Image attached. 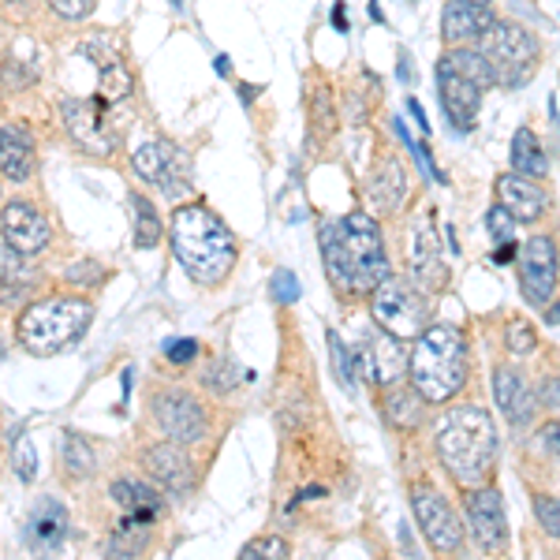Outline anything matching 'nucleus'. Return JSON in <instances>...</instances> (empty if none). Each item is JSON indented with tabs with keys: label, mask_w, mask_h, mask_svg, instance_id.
<instances>
[{
	"label": "nucleus",
	"mask_w": 560,
	"mask_h": 560,
	"mask_svg": "<svg viewBox=\"0 0 560 560\" xmlns=\"http://www.w3.org/2000/svg\"><path fill=\"white\" fill-rule=\"evenodd\" d=\"M322 258L337 292L370 295L388 277L385 243L370 213H348L322 229Z\"/></svg>",
	"instance_id": "f257e3e1"
},
{
	"label": "nucleus",
	"mask_w": 560,
	"mask_h": 560,
	"mask_svg": "<svg viewBox=\"0 0 560 560\" xmlns=\"http://www.w3.org/2000/svg\"><path fill=\"white\" fill-rule=\"evenodd\" d=\"M168 240H173L176 261L195 284L213 288L236 269V236L224 229V221L210 206H179L168 221Z\"/></svg>",
	"instance_id": "f03ea898"
},
{
	"label": "nucleus",
	"mask_w": 560,
	"mask_h": 560,
	"mask_svg": "<svg viewBox=\"0 0 560 560\" xmlns=\"http://www.w3.org/2000/svg\"><path fill=\"white\" fill-rule=\"evenodd\" d=\"M438 456L459 486H482L497 459L493 415L478 404L453 408L438 422Z\"/></svg>",
	"instance_id": "7ed1b4c3"
},
{
	"label": "nucleus",
	"mask_w": 560,
	"mask_h": 560,
	"mask_svg": "<svg viewBox=\"0 0 560 560\" xmlns=\"http://www.w3.org/2000/svg\"><path fill=\"white\" fill-rule=\"evenodd\" d=\"M411 385L427 396V404L453 400L467 385V340L453 325H427L415 337L408 359Z\"/></svg>",
	"instance_id": "20e7f679"
},
{
	"label": "nucleus",
	"mask_w": 560,
	"mask_h": 560,
	"mask_svg": "<svg viewBox=\"0 0 560 560\" xmlns=\"http://www.w3.org/2000/svg\"><path fill=\"white\" fill-rule=\"evenodd\" d=\"M90 322H94V306L83 295H49V300H34L20 314L15 337L34 355H57L83 340Z\"/></svg>",
	"instance_id": "39448f33"
},
{
	"label": "nucleus",
	"mask_w": 560,
	"mask_h": 560,
	"mask_svg": "<svg viewBox=\"0 0 560 560\" xmlns=\"http://www.w3.org/2000/svg\"><path fill=\"white\" fill-rule=\"evenodd\" d=\"M475 49L486 57V65L493 68V79L501 86H527L541 60V45L535 34L520 23H501V20L475 42Z\"/></svg>",
	"instance_id": "423d86ee"
},
{
	"label": "nucleus",
	"mask_w": 560,
	"mask_h": 560,
	"mask_svg": "<svg viewBox=\"0 0 560 560\" xmlns=\"http://www.w3.org/2000/svg\"><path fill=\"white\" fill-rule=\"evenodd\" d=\"M374 322L377 329L411 340L427 329V303L415 292V284H404L400 277H385L374 288Z\"/></svg>",
	"instance_id": "0eeeda50"
},
{
	"label": "nucleus",
	"mask_w": 560,
	"mask_h": 560,
	"mask_svg": "<svg viewBox=\"0 0 560 560\" xmlns=\"http://www.w3.org/2000/svg\"><path fill=\"white\" fill-rule=\"evenodd\" d=\"M482 90L464 68L456 65L453 57L438 60V94H441V108L453 120L456 131H471L478 124V108H482Z\"/></svg>",
	"instance_id": "6e6552de"
},
{
	"label": "nucleus",
	"mask_w": 560,
	"mask_h": 560,
	"mask_svg": "<svg viewBox=\"0 0 560 560\" xmlns=\"http://www.w3.org/2000/svg\"><path fill=\"white\" fill-rule=\"evenodd\" d=\"M411 512H415V520H419L422 535H427V541L438 549V553H453V549H459V541H464V523H459L453 504L433 490V486H427V482L415 486Z\"/></svg>",
	"instance_id": "1a4fd4ad"
},
{
	"label": "nucleus",
	"mask_w": 560,
	"mask_h": 560,
	"mask_svg": "<svg viewBox=\"0 0 560 560\" xmlns=\"http://www.w3.org/2000/svg\"><path fill=\"white\" fill-rule=\"evenodd\" d=\"M105 97H65L60 102V120L79 150L90 158H108L113 153V135L105 128Z\"/></svg>",
	"instance_id": "9d476101"
},
{
	"label": "nucleus",
	"mask_w": 560,
	"mask_h": 560,
	"mask_svg": "<svg viewBox=\"0 0 560 560\" xmlns=\"http://www.w3.org/2000/svg\"><path fill=\"white\" fill-rule=\"evenodd\" d=\"M520 284L527 303L546 306L557 292V243L549 236H535L520 250Z\"/></svg>",
	"instance_id": "9b49d317"
},
{
	"label": "nucleus",
	"mask_w": 560,
	"mask_h": 560,
	"mask_svg": "<svg viewBox=\"0 0 560 560\" xmlns=\"http://www.w3.org/2000/svg\"><path fill=\"white\" fill-rule=\"evenodd\" d=\"M408 359L411 355H404L400 337H393V332L382 329L377 337H366L363 345L355 348V374L370 385L385 388V385H393L396 377H404Z\"/></svg>",
	"instance_id": "f8f14e48"
},
{
	"label": "nucleus",
	"mask_w": 560,
	"mask_h": 560,
	"mask_svg": "<svg viewBox=\"0 0 560 560\" xmlns=\"http://www.w3.org/2000/svg\"><path fill=\"white\" fill-rule=\"evenodd\" d=\"M153 419L158 427L168 433L179 445H195V441L206 438V411L198 408L195 396L187 393H158L153 396Z\"/></svg>",
	"instance_id": "ddd939ff"
},
{
	"label": "nucleus",
	"mask_w": 560,
	"mask_h": 560,
	"mask_svg": "<svg viewBox=\"0 0 560 560\" xmlns=\"http://www.w3.org/2000/svg\"><path fill=\"white\" fill-rule=\"evenodd\" d=\"M408 255H411V261H408L411 284L419 288V292H441L448 280V269H445V261H441L438 232H433L430 217L415 221L411 240H408Z\"/></svg>",
	"instance_id": "4468645a"
},
{
	"label": "nucleus",
	"mask_w": 560,
	"mask_h": 560,
	"mask_svg": "<svg viewBox=\"0 0 560 560\" xmlns=\"http://www.w3.org/2000/svg\"><path fill=\"white\" fill-rule=\"evenodd\" d=\"M184 165H187L184 153H179L173 142H165V139L147 142V147H139V150H135V158H131L135 176H142L153 187H165V191H173V195H179L187 187L184 184V176H187Z\"/></svg>",
	"instance_id": "2eb2a0df"
},
{
	"label": "nucleus",
	"mask_w": 560,
	"mask_h": 560,
	"mask_svg": "<svg viewBox=\"0 0 560 560\" xmlns=\"http://www.w3.org/2000/svg\"><path fill=\"white\" fill-rule=\"evenodd\" d=\"M467 523L478 549L486 553H501L509 546V523H504V504L497 490H475L467 497Z\"/></svg>",
	"instance_id": "dca6fc26"
},
{
	"label": "nucleus",
	"mask_w": 560,
	"mask_h": 560,
	"mask_svg": "<svg viewBox=\"0 0 560 560\" xmlns=\"http://www.w3.org/2000/svg\"><path fill=\"white\" fill-rule=\"evenodd\" d=\"M142 467L150 471V478H158V482L176 497H184L195 486V467L184 448H179V441H161V445L147 448Z\"/></svg>",
	"instance_id": "f3484780"
},
{
	"label": "nucleus",
	"mask_w": 560,
	"mask_h": 560,
	"mask_svg": "<svg viewBox=\"0 0 560 560\" xmlns=\"http://www.w3.org/2000/svg\"><path fill=\"white\" fill-rule=\"evenodd\" d=\"M497 20L490 4H475V0H448L441 12V38L445 45H475L490 31Z\"/></svg>",
	"instance_id": "a211bd4d"
},
{
	"label": "nucleus",
	"mask_w": 560,
	"mask_h": 560,
	"mask_svg": "<svg viewBox=\"0 0 560 560\" xmlns=\"http://www.w3.org/2000/svg\"><path fill=\"white\" fill-rule=\"evenodd\" d=\"M497 202L504 206L516 221H538L549 210V195L535 176L504 173L497 176Z\"/></svg>",
	"instance_id": "6ab92c4d"
},
{
	"label": "nucleus",
	"mask_w": 560,
	"mask_h": 560,
	"mask_svg": "<svg viewBox=\"0 0 560 560\" xmlns=\"http://www.w3.org/2000/svg\"><path fill=\"white\" fill-rule=\"evenodd\" d=\"M4 243H12L20 255H38L49 243V221L31 202L15 198L4 206Z\"/></svg>",
	"instance_id": "aec40b11"
},
{
	"label": "nucleus",
	"mask_w": 560,
	"mask_h": 560,
	"mask_svg": "<svg viewBox=\"0 0 560 560\" xmlns=\"http://www.w3.org/2000/svg\"><path fill=\"white\" fill-rule=\"evenodd\" d=\"M493 400L512 430H527L530 419H535V396L512 366H501L493 374Z\"/></svg>",
	"instance_id": "412c9836"
},
{
	"label": "nucleus",
	"mask_w": 560,
	"mask_h": 560,
	"mask_svg": "<svg viewBox=\"0 0 560 560\" xmlns=\"http://www.w3.org/2000/svg\"><path fill=\"white\" fill-rule=\"evenodd\" d=\"M366 198L370 206H374V213H396L404 206V198H408V176H404V165L400 161H385L382 168H377V176L370 179L366 187Z\"/></svg>",
	"instance_id": "4be33fe9"
},
{
	"label": "nucleus",
	"mask_w": 560,
	"mask_h": 560,
	"mask_svg": "<svg viewBox=\"0 0 560 560\" xmlns=\"http://www.w3.org/2000/svg\"><path fill=\"white\" fill-rule=\"evenodd\" d=\"M0 168H4V179H12V184L31 179V173H34V147H31V139H26L23 128L4 124V131H0Z\"/></svg>",
	"instance_id": "5701e85b"
},
{
	"label": "nucleus",
	"mask_w": 560,
	"mask_h": 560,
	"mask_svg": "<svg viewBox=\"0 0 560 560\" xmlns=\"http://www.w3.org/2000/svg\"><path fill=\"white\" fill-rule=\"evenodd\" d=\"M26 527H31V538L34 546L42 549H57L60 541L68 535V512L60 501H52V497H42L38 504H34L31 520H26Z\"/></svg>",
	"instance_id": "b1692460"
},
{
	"label": "nucleus",
	"mask_w": 560,
	"mask_h": 560,
	"mask_svg": "<svg viewBox=\"0 0 560 560\" xmlns=\"http://www.w3.org/2000/svg\"><path fill=\"white\" fill-rule=\"evenodd\" d=\"M422 404H427V396L419 393V388H404V385H396V388H388L385 393V422L393 430H419V422H422Z\"/></svg>",
	"instance_id": "393cba45"
},
{
	"label": "nucleus",
	"mask_w": 560,
	"mask_h": 560,
	"mask_svg": "<svg viewBox=\"0 0 560 560\" xmlns=\"http://www.w3.org/2000/svg\"><path fill=\"white\" fill-rule=\"evenodd\" d=\"M113 501L120 504L128 516H139L153 523L161 516V497L150 490V486L142 482H131V478H120V482H113Z\"/></svg>",
	"instance_id": "a878e982"
},
{
	"label": "nucleus",
	"mask_w": 560,
	"mask_h": 560,
	"mask_svg": "<svg viewBox=\"0 0 560 560\" xmlns=\"http://www.w3.org/2000/svg\"><path fill=\"white\" fill-rule=\"evenodd\" d=\"M512 168L523 176H535V179L549 173V158H546V150H541L538 135L530 128H520L516 139H512Z\"/></svg>",
	"instance_id": "bb28decb"
},
{
	"label": "nucleus",
	"mask_w": 560,
	"mask_h": 560,
	"mask_svg": "<svg viewBox=\"0 0 560 560\" xmlns=\"http://www.w3.org/2000/svg\"><path fill=\"white\" fill-rule=\"evenodd\" d=\"M60 464H65V475L68 478H86L94 475V448L86 445L83 433L75 430H65V438H60Z\"/></svg>",
	"instance_id": "cd10ccee"
},
{
	"label": "nucleus",
	"mask_w": 560,
	"mask_h": 560,
	"mask_svg": "<svg viewBox=\"0 0 560 560\" xmlns=\"http://www.w3.org/2000/svg\"><path fill=\"white\" fill-rule=\"evenodd\" d=\"M150 546V523L139 516H128L108 538V553L113 557H139Z\"/></svg>",
	"instance_id": "c85d7f7f"
},
{
	"label": "nucleus",
	"mask_w": 560,
	"mask_h": 560,
	"mask_svg": "<svg viewBox=\"0 0 560 560\" xmlns=\"http://www.w3.org/2000/svg\"><path fill=\"white\" fill-rule=\"evenodd\" d=\"M131 213H135V247H142V250L158 247L161 236H165V224H161V217L153 213L150 198L131 195Z\"/></svg>",
	"instance_id": "c756f323"
},
{
	"label": "nucleus",
	"mask_w": 560,
	"mask_h": 560,
	"mask_svg": "<svg viewBox=\"0 0 560 560\" xmlns=\"http://www.w3.org/2000/svg\"><path fill=\"white\" fill-rule=\"evenodd\" d=\"M337 124H340V116H337V108H332L329 86H318L311 97V139H318V142L332 139V135H337Z\"/></svg>",
	"instance_id": "7c9ffc66"
},
{
	"label": "nucleus",
	"mask_w": 560,
	"mask_h": 560,
	"mask_svg": "<svg viewBox=\"0 0 560 560\" xmlns=\"http://www.w3.org/2000/svg\"><path fill=\"white\" fill-rule=\"evenodd\" d=\"M243 377H250V374H243V370L236 366V359L232 355H217L210 366H206V377H202V385L210 388L213 396H224V393H232Z\"/></svg>",
	"instance_id": "2f4dec72"
},
{
	"label": "nucleus",
	"mask_w": 560,
	"mask_h": 560,
	"mask_svg": "<svg viewBox=\"0 0 560 560\" xmlns=\"http://www.w3.org/2000/svg\"><path fill=\"white\" fill-rule=\"evenodd\" d=\"M329 359H332V374L345 385V393H355V351H348V345L340 340L337 329H329Z\"/></svg>",
	"instance_id": "473e14b6"
},
{
	"label": "nucleus",
	"mask_w": 560,
	"mask_h": 560,
	"mask_svg": "<svg viewBox=\"0 0 560 560\" xmlns=\"http://www.w3.org/2000/svg\"><path fill=\"white\" fill-rule=\"evenodd\" d=\"M128 94H131V75H128V68L113 57L108 65H102V97L105 102H124Z\"/></svg>",
	"instance_id": "72a5a7b5"
},
{
	"label": "nucleus",
	"mask_w": 560,
	"mask_h": 560,
	"mask_svg": "<svg viewBox=\"0 0 560 560\" xmlns=\"http://www.w3.org/2000/svg\"><path fill=\"white\" fill-rule=\"evenodd\" d=\"M12 464H15V475H20L23 482H34V475H38V456H34V441L26 438V433H15Z\"/></svg>",
	"instance_id": "f704fd0d"
},
{
	"label": "nucleus",
	"mask_w": 560,
	"mask_h": 560,
	"mask_svg": "<svg viewBox=\"0 0 560 560\" xmlns=\"http://www.w3.org/2000/svg\"><path fill=\"white\" fill-rule=\"evenodd\" d=\"M504 345H509L512 355H530V351L538 348V337H535V329H530L523 318H512L509 322V329H504Z\"/></svg>",
	"instance_id": "c9c22d12"
},
{
	"label": "nucleus",
	"mask_w": 560,
	"mask_h": 560,
	"mask_svg": "<svg viewBox=\"0 0 560 560\" xmlns=\"http://www.w3.org/2000/svg\"><path fill=\"white\" fill-rule=\"evenodd\" d=\"M535 516L549 538H560V497L535 493Z\"/></svg>",
	"instance_id": "e433bc0d"
},
{
	"label": "nucleus",
	"mask_w": 560,
	"mask_h": 560,
	"mask_svg": "<svg viewBox=\"0 0 560 560\" xmlns=\"http://www.w3.org/2000/svg\"><path fill=\"white\" fill-rule=\"evenodd\" d=\"M240 557H266V560H277V557H288V541L284 538H255V541H247V546H243V553Z\"/></svg>",
	"instance_id": "4c0bfd02"
},
{
	"label": "nucleus",
	"mask_w": 560,
	"mask_h": 560,
	"mask_svg": "<svg viewBox=\"0 0 560 560\" xmlns=\"http://www.w3.org/2000/svg\"><path fill=\"white\" fill-rule=\"evenodd\" d=\"M269 288H273V300L284 303V306L300 300V280H295L292 269H277L273 280H269Z\"/></svg>",
	"instance_id": "58836bf2"
},
{
	"label": "nucleus",
	"mask_w": 560,
	"mask_h": 560,
	"mask_svg": "<svg viewBox=\"0 0 560 560\" xmlns=\"http://www.w3.org/2000/svg\"><path fill=\"white\" fill-rule=\"evenodd\" d=\"M512 221H516V217H512L501 202H497L493 210H490V217H486V229H490L493 243H509L512 240Z\"/></svg>",
	"instance_id": "ea45409f"
},
{
	"label": "nucleus",
	"mask_w": 560,
	"mask_h": 560,
	"mask_svg": "<svg viewBox=\"0 0 560 560\" xmlns=\"http://www.w3.org/2000/svg\"><path fill=\"white\" fill-rule=\"evenodd\" d=\"M45 4H49L52 12L60 15V20L79 23V20H86V15H90V8H94V0H45Z\"/></svg>",
	"instance_id": "a19ab883"
},
{
	"label": "nucleus",
	"mask_w": 560,
	"mask_h": 560,
	"mask_svg": "<svg viewBox=\"0 0 560 560\" xmlns=\"http://www.w3.org/2000/svg\"><path fill=\"white\" fill-rule=\"evenodd\" d=\"M195 355H198V340H191V337H179V340H168V345H165V359H168V363H176V366L191 363Z\"/></svg>",
	"instance_id": "79ce46f5"
},
{
	"label": "nucleus",
	"mask_w": 560,
	"mask_h": 560,
	"mask_svg": "<svg viewBox=\"0 0 560 560\" xmlns=\"http://www.w3.org/2000/svg\"><path fill=\"white\" fill-rule=\"evenodd\" d=\"M541 445L560 459V422H546V427H541Z\"/></svg>",
	"instance_id": "37998d69"
},
{
	"label": "nucleus",
	"mask_w": 560,
	"mask_h": 560,
	"mask_svg": "<svg viewBox=\"0 0 560 560\" xmlns=\"http://www.w3.org/2000/svg\"><path fill=\"white\" fill-rule=\"evenodd\" d=\"M512 258H516V243H512V240H509V243H501V247L493 250V261H497V266H509Z\"/></svg>",
	"instance_id": "c03bdc74"
},
{
	"label": "nucleus",
	"mask_w": 560,
	"mask_h": 560,
	"mask_svg": "<svg viewBox=\"0 0 560 560\" xmlns=\"http://www.w3.org/2000/svg\"><path fill=\"white\" fill-rule=\"evenodd\" d=\"M332 26H337V31H345V34H348V12H345V4H337V8H332Z\"/></svg>",
	"instance_id": "a18cd8bd"
},
{
	"label": "nucleus",
	"mask_w": 560,
	"mask_h": 560,
	"mask_svg": "<svg viewBox=\"0 0 560 560\" xmlns=\"http://www.w3.org/2000/svg\"><path fill=\"white\" fill-rule=\"evenodd\" d=\"M408 108H411V116H415V120L422 124V131H427V116H422V105H419V102H408Z\"/></svg>",
	"instance_id": "49530a36"
},
{
	"label": "nucleus",
	"mask_w": 560,
	"mask_h": 560,
	"mask_svg": "<svg viewBox=\"0 0 560 560\" xmlns=\"http://www.w3.org/2000/svg\"><path fill=\"white\" fill-rule=\"evenodd\" d=\"M213 68L221 71V75H232V65H229V57H217V60H213Z\"/></svg>",
	"instance_id": "de8ad7c7"
},
{
	"label": "nucleus",
	"mask_w": 560,
	"mask_h": 560,
	"mask_svg": "<svg viewBox=\"0 0 560 560\" xmlns=\"http://www.w3.org/2000/svg\"><path fill=\"white\" fill-rule=\"evenodd\" d=\"M546 322H549V325H560V303H557V306H549Z\"/></svg>",
	"instance_id": "09e8293b"
},
{
	"label": "nucleus",
	"mask_w": 560,
	"mask_h": 560,
	"mask_svg": "<svg viewBox=\"0 0 560 560\" xmlns=\"http://www.w3.org/2000/svg\"><path fill=\"white\" fill-rule=\"evenodd\" d=\"M258 94V90H250V86H243L240 90V97H243V105H250V97H255Z\"/></svg>",
	"instance_id": "8fccbe9b"
},
{
	"label": "nucleus",
	"mask_w": 560,
	"mask_h": 560,
	"mask_svg": "<svg viewBox=\"0 0 560 560\" xmlns=\"http://www.w3.org/2000/svg\"><path fill=\"white\" fill-rule=\"evenodd\" d=\"M475 4H493V0H475Z\"/></svg>",
	"instance_id": "3c124183"
},
{
	"label": "nucleus",
	"mask_w": 560,
	"mask_h": 560,
	"mask_svg": "<svg viewBox=\"0 0 560 560\" xmlns=\"http://www.w3.org/2000/svg\"><path fill=\"white\" fill-rule=\"evenodd\" d=\"M557 396H560V377H557Z\"/></svg>",
	"instance_id": "603ef678"
}]
</instances>
